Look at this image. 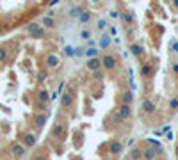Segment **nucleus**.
Segmentation results:
<instances>
[{"label": "nucleus", "mask_w": 178, "mask_h": 160, "mask_svg": "<svg viewBox=\"0 0 178 160\" xmlns=\"http://www.w3.org/2000/svg\"><path fill=\"white\" fill-rule=\"evenodd\" d=\"M141 109H143V112H146V114H151V112L155 110V103H153L150 98H146V100H143Z\"/></svg>", "instance_id": "12"}, {"label": "nucleus", "mask_w": 178, "mask_h": 160, "mask_svg": "<svg viewBox=\"0 0 178 160\" xmlns=\"http://www.w3.org/2000/svg\"><path fill=\"white\" fill-rule=\"evenodd\" d=\"M107 27V21L105 20H98V23H96V29H100V30H103Z\"/></svg>", "instance_id": "28"}, {"label": "nucleus", "mask_w": 178, "mask_h": 160, "mask_svg": "<svg viewBox=\"0 0 178 160\" xmlns=\"http://www.w3.org/2000/svg\"><path fill=\"white\" fill-rule=\"evenodd\" d=\"M110 45V36H102L100 39V48H107Z\"/></svg>", "instance_id": "21"}, {"label": "nucleus", "mask_w": 178, "mask_h": 160, "mask_svg": "<svg viewBox=\"0 0 178 160\" xmlns=\"http://www.w3.org/2000/svg\"><path fill=\"white\" fill-rule=\"evenodd\" d=\"M89 20H91V13H89V11H86V9H84L82 13L78 14V23H82V25H84V23H87Z\"/></svg>", "instance_id": "15"}, {"label": "nucleus", "mask_w": 178, "mask_h": 160, "mask_svg": "<svg viewBox=\"0 0 178 160\" xmlns=\"http://www.w3.org/2000/svg\"><path fill=\"white\" fill-rule=\"evenodd\" d=\"M36 142H38V139H36L34 133H25V135L22 137V144H23L25 148H34Z\"/></svg>", "instance_id": "8"}, {"label": "nucleus", "mask_w": 178, "mask_h": 160, "mask_svg": "<svg viewBox=\"0 0 178 160\" xmlns=\"http://www.w3.org/2000/svg\"><path fill=\"white\" fill-rule=\"evenodd\" d=\"M38 100H39L41 103H48V100H50V94H48V91L41 89V91L38 93Z\"/></svg>", "instance_id": "17"}, {"label": "nucleus", "mask_w": 178, "mask_h": 160, "mask_svg": "<svg viewBox=\"0 0 178 160\" xmlns=\"http://www.w3.org/2000/svg\"><path fill=\"white\" fill-rule=\"evenodd\" d=\"M45 78H46V71H39V73H38V80L43 82Z\"/></svg>", "instance_id": "32"}, {"label": "nucleus", "mask_w": 178, "mask_h": 160, "mask_svg": "<svg viewBox=\"0 0 178 160\" xmlns=\"http://www.w3.org/2000/svg\"><path fill=\"white\" fill-rule=\"evenodd\" d=\"M93 78H103V71L102 69H96V71H93Z\"/></svg>", "instance_id": "29"}, {"label": "nucleus", "mask_w": 178, "mask_h": 160, "mask_svg": "<svg viewBox=\"0 0 178 160\" xmlns=\"http://www.w3.org/2000/svg\"><path fill=\"white\" fill-rule=\"evenodd\" d=\"M86 55H87L89 59H93V57H96V48H95V46H91V48H87V50H86Z\"/></svg>", "instance_id": "25"}, {"label": "nucleus", "mask_w": 178, "mask_h": 160, "mask_svg": "<svg viewBox=\"0 0 178 160\" xmlns=\"http://www.w3.org/2000/svg\"><path fill=\"white\" fill-rule=\"evenodd\" d=\"M84 11V7H73L71 11H70V16H75V18H78V14Z\"/></svg>", "instance_id": "24"}, {"label": "nucleus", "mask_w": 178, "mask_h": 160, "mask_svg": "<svg viewBox=\"0 0 178 160\" xmlns=\"http://www.w3.org/2000/svg\"><path fill=\"white\" fill-rule=\"evenodd\" d=\"M171 50H173V53H178V39L171 41Z\"/></svg>", "instance_id": "30"}, {"label": "nucleus", "mask_w": 178, "mask_h": 160, "mask_svg": "<svg viewBox=\"0 0 178 160\" xmlns=\"http://www.w3.org/2000/svg\"><path fill=\"white\" fill-rule=\"evenodd\" d=\"M59 64H61V59L57 55H54V53H48L45 57V66L46 68H57Z\"/></svg>", "instance_id": "7"}, {"label": "nucleus", "mask_w": 178, "mask_h": 160, "mask_svg": "<svg viewBox=\"0 0 178 160\" xmlns=\"http://www.w3.org/2000/svg\"><path fill=\"white\" fill-rule=\"evenodd\" d=\"M125 160H130V158H125Z\"/></svg>", "instance_id": "36"}, {"label": "nucleus", "mask_w": 178, "mask_h": 160, "mask_svg": "<svg viewBox=\"0 0 178 160\" xmlns=\"http://www.w3.org/2000/svg\"><path fill=\"white\" fill-rule=\"evenodd\" d=\"M87 69H91V71L102 69V59H98V57H93V59H89V61H87Z\"/></svg>", "instance_id": "11"}, {"label": "nucleus", "mask_w": 178, "mask_h": 160, "mask_svg": "<svg viewBox=\"0 0 178 160\" xmlns=\"http://www.w3.org/2000/svg\"><path fill=\"white\" fill-rule=\"evenodd\" d=\"M80 37H82V39H89V37H91V32H89V30H86V29L80 30Z\"/></svg>", "instance_id": "27"}, {"label": "nucleus", "mask_w": 178, "mask_h": 160, "mask_svg": "<svg viewBox=\"0 0 178 160\" xmlns=\"http://www.w3.org/2000/svg\"><path fill=\"white\" fill-rule=\"evenodd\" d=\"M27 30L30 32V36L36 37V39H41V37H45V29L41 27L39 23H30L27 27Z\"/></svg>", "instance_id": "4"}, {"label": "nucleus", "mask_w": 178, "mask_h": 160, "mask_svg": "<svg viewBox=\"0 0 178 160\" xmlns=\"http://www.w3.org/2000/svg\"><path fill=\"white\" fill-rule=\"evenodd\" d=\"M43 25H45L46 29H54L55 23H54V20H52L50 16H45V18H43Z\"/></svg>", "instance_id": "22"}, {"label": "nucleus", "mask_w": 178, "mask_h": 160, "mask_svg": "<svg viewBox=\"0 0 178 160\" xmlns=\"http://www.w3.org/2000/svg\"><path fill=\"white\" fill-rule=\"evenodd\" d=\"M116 66H118V61H116V57H114L112 53H105V55L102 57V68L112 71V69H116Z\"/></svg>", "instance_id": "2"}, {"label": "nucleus", "mask_w": 178, "mask_h": 160, "mask_svg": "<svg viewBox=\"0 0 178 160\" xmlns=\"http://www.w3.org/2000/svg\"><path fill=\"white\" fill-rule=\"evenodd\" d=\"M73 98H75V93H73V89L70 87L68 91L62 93V96H61V105H62V107H70V105L73 103Z\"/></svg>", "instance_id": "5"}, {"label": "nucleus", "mask_w": 178, "mask_h": 160, "mask_svg": "<svg viewBox=\"0 0 178 160\" xmlns=\"http://www.w3.org/2000/svg\"><path fill=\"white\" fill-rule=\"evenodd\" d=\"M66 135H68V126L62 121H57L54 125V128H52V132H50V137H55V139H59V141H64Z\"/></svg>", "instance_id": "1"}, {"label": "nucleus", "mask_w": 178, "mask_h": 160, "mask_svg": "<svg viewBox=\"0 0 178 160\" xmlns=\"http://www.w3.org/2000/svg\"><path fill=\"white\" fill-rule=\"evenodd\" d=\"M11 153L14 158H22L25 155V146L22 142H11Z\"/></svg>", "instance_id": "6"}, {"label": "nucleus", "mask_w": 178, "mask_h": 160, "mask_svg": "<svg viewBox=\"0 0 178 160\" xmlns=\"http://www.w3.org/2000/svg\"><path fill=\"white\" fill-rule=\"evenodd\" d=\"M123 151V144L119 142V141H110V144H109V153L110 155H119Z\"/></svg>", "instance_id": "9"}, {"label": "nucleus", "mask_w": 178, "mask_h": 160, "mask_svg": "<svg viewBox=\"0 0 178 160\" xmlns=\"http://www.w3.org/2000/svg\"><path fill=\"white\" fill-rule=\"evenodd\" d=\"M169 109H171V112H176V110H178V96H175V98L169 101Z\"/></svg>", "instance_id": "23"}, {"label": "nucleus", "mask_w": 178, "mask_h": 160, "mask_svg": "<svg viewBox=\"0 0 178 160\" xmlns=\"http://www.w3.org/2000/svg\"><path fill=\"white\" fill-rule=\"evenodd\" d=\"M151 73H153L151 64H150V62H144L143 66H141V75H143L144 78H150V77H151Z\"/></svg>", "instance_id": "13"}, {"label": "nucleus", "mask_w": 178, "mask_h": 160, "mask_svg": "<svg viewBox=\"0 0 178 160\" xmlns=\"http://www.w3.org/2000/svg\"><path fill=\"white\" fill-rule=\"evenodd\" d=\"M130 158H132V160H139V158H143V149L134 148L132 151H130Z\"/></svg>", "instance_id": "20"}, {"label": "nucleus", "mask_w": 178, "mask_h": 160, "mask_svg": "<svg viewBox=\"0 0 178 160\" xmlns=\"http://www.w3.org/2000/svg\"><path fill=\"white\" fill-rule=\"evenodd\" d=\"M45 123H46V114H38V116L34 117V125H36L38 128H43Z\"/></svg>", "instance_id": "14"}, {"label": "nucleus", "mask_w": 178, "mask_h": 160, "mask_svg": "<svg viewBox=\"0 0 178 160\" xmlns=\"http://www.w3.org/2000/svg\"><path fill=\"white\" fill-rule=\"evenodd\" d=\"M7 59V50L4 46H0V62H4Z\"/></svg>", "instance_id": "26"}, {"label": "nucleus", "mask_w": 178, "mask_h": 160, "mask_svg": "<svg viewBox=\"0 0 178 160\" xmlns=\"http://www.w3.org/2000/svg\"><path fill=\"white\" fill-rule=\"evenodd\" d=\"M157 153H159V149L157 148H146V149H143V158L144 160H155V157H157Z\"/></svg>", "instance_id": "10"}, {"label": "nucleus", "mask_w": 178, "mask_h": 160, "mask_svg": "<svg viewBox=\"0 0 178 160\" xmlns=\"http://www.w3.org/2000/svg\"><path fill=\"white\" fill-rule=\"evenodd\" d=\"M171 71H173L175 75H178V62H173V64H171Z\"/></svg>", "instance_id": "33"}, {"label": "nucleus", "mask_w": 178, "mask_h": 160, "mask_svg": "<svg viewBox=\"0 0 178 160\" xmlns=\"http://www.w3.org/2000/svg\"><path fill=\"white\" fill-rule=\"evenodd\" d=\"M130 116H132V109H130V105H127V103H121V105L118 107L116 121H123V119H130Z\"/></svg>", "instance_id": "3"}, {"label": "nucleus", "mask_w": 178, "mask_h": 160, "mask_svg": "<svg viewBox=\"0 0 178 160\" xmlns=\"http://www.w3.org/2000/svg\"><path fill=\"white\" fill-rule=\"evenodd\" d=\"M121 103H127V105H130L132 103V100H134V94H132V91H125L123 93V96H121Z\"/></svg>", "instance_id": "18"}, {"label": "nucleus", "mask_w": 178, "mask_h": 160, "mask_svg": "<svg viewBox=\"0 0 178 160\" xmlns=\"http://www.w3.org/2000/svg\"><path fill=\"white\" fill-rule=\"evenodd\" d=\"M121 20H123V23H134V14L130 13V11H123L121 13Z\"/></svg>", "instance_id": "16"}, {"label": "nucleus", "mask_w": 178, "mask_h": 160, "mask_svg": "<svg viewBox=\"0 0 178 160\" xmlns=\"http://www.w3.org/2000/svg\"><path fill=\"white\" fill-rule=\"evenodd\" d=\"M93 2H95V4H98V2H100V0H93Z\"/></svg>", "instance_id": "35"}, {"label": "nucleus", "mask_w": 178, "mask_h": 160, "mask_svg": "<svg viewBox=\"0 0 178 160\" xmlns=\"http://www.w3.org/2000/svg\"><path fill=\"white\" fill-rule=\"evenodd\" d=\"M173 5H175V9H178V0H173Z\"/></svg>", "instance_id": "34"}, {"label": "nucleus", "mask_w": 178, "mask_h": 160, "mask_svg": "<svg viewBox=\"0 0 178 160\" xmlns=\"http://www.w3.org/2000/svg\"><path fill=\"white\" fill-rule=\"evenodd\" d=\"M130 52L134 53L135 57H137V55H141V53H143V46L137 45V43H132V45H130Z\"/></svg>", "instance_id": "19"}, {"label": "nucleus", "mask_w": 178, "mask_h": 160, "mask_svg": "<svg viewBox=\"0 0 178 160\" xmlns=\"http://www.w3.org/2000/svg\"><path fill=\"white\" fill-rule=\"evenodd\" d=\"M64 53H66V57H71V55H75V50H73L71 46H66V48H64Z\"/></svg>", "instance_id": "31"}]
</instances>
